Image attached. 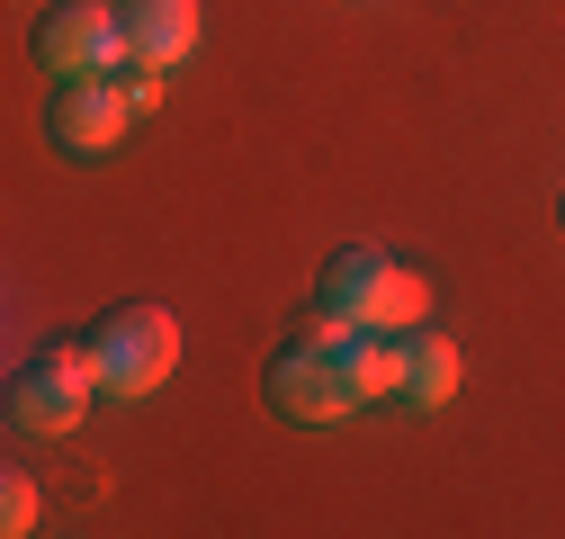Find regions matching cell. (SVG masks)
<instances>
[{
	"instance_id": "5b68a950",
	"label": "cell",
	"mask_w": 565,
	"mask_h": 539,
	"mask_svg": "<svg viewBox=\"0 0 565 539\" xmlns=\"http://www.w3.org/2000/svg\"><path fill=\"white\" fill-rule=\"evenodd\" d=\"M126 63V28L108 0H54L36 19V73L45 82H82V73H117Z\"/></svg>"
},
{
	"instance_id": "52a82bcc",
	"label": "cell",
	"mask_w": 565,
	"mask_h": 539,
	"mask_svg": "<svg viewBox=\"0 0 565 539\" xmlns=\"http://www.w3.org/2000/svg\"><path fill=\"white\" fill-rule=\"evenodd\" d=\"M126 63L135 73H171L180 54H198V0H126Z\"/></svg>"
},
{
	"instance_id": "30bf717a",
	"label": "cell",
	"mask_w": 565,
	"mask_h": 539,
	"mask_svg": "<svg viewBox=\"0 0 565 539\" xmlns=\"http://www.w3.org/2000/svg\"><path fill=\"white\" fill-rule=\"evenodd\" d=\"M0 530H10V539L36 530V477H28V467H10V477H0Z\"/></svg>"
},
{
	"instance_id": "6da1fadb",
	"label": "cell",
	"mask_w": 565,
	"mask_h": 539,
	"mask_svg": "<svg viewBox=\"0 0 565 539\" xmlns=\"http://www.w3.org/2000/svg\"><path fill=\"white\" fill-rule=\"evenodd\" d=\"M260 395H269L288 423H341V414H360L369 395H360V369H350V324L315 306V324H297L288 342L269 351Z\"/></svg>"
},
{
	"instance_id": "8fae6325",
	"label": "cell",
	"mask_w": 565,
	"mask_h": 539,
	"mask_svg": "<svg viewBox=\"0 0 565 539\" xmlns=\"http://www.w3.org/2000/svg\"><path fill=\"white\" fill-rule=\"evenodd\" d=\"M117 82H126V108H135V117H153V108H162V73H135V63H126Z\"/></svg>"
},
{
	"instance_id": "7a4b0ae2",
	"label": "cell",
	"mask_w": 565,
	"mask_h": 539,
	"mask_svg": "<svg viewBox=\"0 0 565 539\" xmlns=\"http://www.w3.org/2000/svg\"><path fill=\"white\" fill-rule=\"evenodd\" d=\"M315 306L341 315V324H369V332H413V324H431V279L404 270L395 252H377V243H350V252L323 261Z\"/></svg>"
},
{
	"instance_id": "ba28073f",
	"label": "cell",
	"mask_w": 565,
	"mask_h": 539,
	"mask_svg": "<svg viewBox=\"0 0 565 539\" xmlns=\"http://www.w3.org/2000/svg\"><path fill=\"white\" fill-rule=\"evenodd\" d=\"M458 342L449 332H431V324H413L404 332V387H395V404H413V414H440V404L458 395Z\"/></svg>"
},
{
	"instance_id": "3957f363",
	"label": "cell",
	"mask_w": 565,
	"mask_h": 539,
	"mask_svg": "<svg viewBox=\"0 0 565 539\" xmlns=\"http://www.w3.org/2000/svg\"><path fill=\"white\" fill-rule=\"evenodd\" d=\"M90 369H99V395H117V404H145L171 369H180V324L162 315V306H145V297H126V306H108L90 332Z\"/></svg>"
},
{
	"instance_id": "8992f818",
	"label": "cell",
	"mask_w": 565,
	"mask_h": 539,
	"mask_svg": "<svg viewBox=\"0 0 565 539\" xmlns=\"http://www.w3.org/2000/svg\"><path fill=\"white\" fill-rule=\"evenodd\" d=\"M126 82L117 73H82V82H54L45 91V145L73 154V162H99L117 135H126Z\"/></svg>"
},
{
	"instance_id": "9c48e42d",
	"label": "cell",
	"mask_w": 565,
	"mask_h": 539,
	"mask_svg": "<svg viewBox=\"0 0 565 539\" xmlns=\"http://www.w3.org/2000/svg\"><path fill=\"white\" fill-rule=\"evenodd\" d=\"M350 369H360V395L369 404H395V387H404V332L350 324Z\"/></svg>"
},
{
	"instance_id": "277c9868",
	"label": "cell",
	"mask_w": 565,
	"mask_h": 539,
	"mask_svg": "<svg viewBox=\"0 0 565 539\" xmlns=\"http://www.w3.org/2000/svg\"><path fill=\"white\" fill-rule=\"evenodd\" d=\"M99 395V369H90V342H73V332H54V342H36L10 378V432L19 441H63Z\"/></svg>"
}]
</instances>
